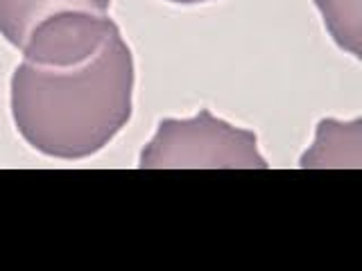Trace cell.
I'll use <instances>...</instances> for the list:
<instances>
[{
  "label": "cell",
  "instance_id": "cell-6",
  "mask_svg": "<svg viewBox=\"0 0 362 271\" xmlns=\"http://www.w3.org/2000/svg\"><path fill=\"white\" fill-rule=\"evenodd\" d=\"M168 3H175V5H202V3H211V0H168Z\"/></svg>",
  "mask_w": 362,
  "mask_h": 271
},
{
  "label": "cell",
  "instance_id": "cell-5",
  "mask_svg": "<svg viewBox=\"0 0 362 271\" xmlns=\"http://www.w3.org/2000/svg\"><path fill=\"white\" fill-rule=\"evenodd\" d=\"M339 50L362 59V0H313Z\"/></svg>",
  "mask_w": 362,
  "mask_h": 271
},
{
  "label": "cell",
  "instance_id": "cell-2",
  "mask_svg": "<svg viewBox=\"0 0 362 271\" xmlns=\"http://www.w3.org/2000/svg\"><path fill=\"white\" fill-rule=\"evenodd\" d=\"M141 169H267L254 129L235 127L209 109L192 118H161L139 156Z\"/></svg>",
  "mask_w": 362,
  "mask_h": 271
},
{
  "label": "cell",
  "instance_id": "cell-4",
  "mask_svg": "<svg viewBox=\"0 0 362 271\" xmlns=\"http://www.w3.org/2000/svg\"><path fill=\"white\" fill-rule=\"evenodd\" d=\"M360 118L351 122L320 120L315 143L303 152L299 167H360Z\"/></svg>",
  "mask_w": 362,
  "mask_h": 271
},
{
  "label": "cell",
  "instance_id": "cell-1",
  "mask_svg": "<svg viewBox=\"0 0 362 271\" xmlns=\"http://www.w3.org/2000/svg\"><path fill=\"white\" fill-rule=\"evenodd\" d=\"M136 66L122 32L77 61L21 59L9 82V111L34 152L59 161L100 154L134 113Z\"/></svg>",
  "mask_w": 362,
  "mask_h": 271
},
{
  "label": "cell",
  "instance_id": "cell-3",
  "mask_svg": "<svg viewBox=\"0 0 362 271\" xmlns=\"http://www.w3.org/2000/svg\"><path fill=\"white\" fill-rule=\"evenodd\" d=\"M111 0H0V37L21 50L32 30L66 11L109 14Z\"/></svg>",
  "mask_w": 362,
  "mask_h": 271
}]
</instances>
